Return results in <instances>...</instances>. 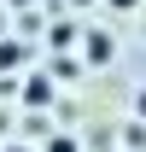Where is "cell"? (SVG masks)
I'll list each match as a JSON object with an SVG mask.
<instances>
[{
    "instance_id": "cell-6",
    "label": "cell",
    "mask_w": 146,
    "mask_h": 152,
    "mask_svg": "<svg viewBox=\"0 0 146 152\" xmlns=\"http://www.w3.org/2000/svg\"><path fill=\"white\" fill-rule=\"evenodd\" d=\"M12 152H18V146H12Z\"/></svg>"
},
{
    "instance_id": "cell-5",
    "label": "cell",
    "mask_w": 146,
    "mask_h": 152,
    "mask_svg": "<svg viewBox=\"0 0 146 152\" xmlns=\"http://www.w3.org/2000/svg\"><path fill=\"white\" fill-rule=\"evenodd\" d=\"M12 6H23V0H12Z\"/></svg>"
},
{
    "instance_id": "cell-3",
    "label": "cell",
    "mask_w": 146,
    "mask_h": 152,
    "mask_svg": "<svg viewBox=\"0 0 146 152\" xmlns=\"http://www.w3.org/2000/svg\"><path fill=\"white\" fill-rule=\"evenodd\" d=\"M134 111H140V117H146V88H140V94H134Z\"/></svg>"
},
{
    "instance_id": "cell-1",
    "label": "cell",
    "mask_w": 146,
    "mask_h": 152,
    "mask_svg": "<svg viewBox=\"0 0 146 152\" xmlns=\"http://www.w3.org/2000/svg\"><path fill=\"white\" fill-rule=\"evenodd\" d=\"M88 58H93V64H105V58H111V41H105V35H93V41H88Z\"/></svg>"
},
{
    "instance_id": "cell-4",
    "label": "cell",
    "mask_w": 146,
    "mask_h": 152,
    "mask_svg": "<svg viewBox=\"0 0 146 152\" xmlns=\"http://www.w3.org/2000/svg\"><path fill=\"white\" fill-rule=\"evenodd\" d=\"M111 6H117V12H128V6H140V0H111Z\"/></svg>"
},
{
    "instance_id": "cell-2",
    "label": "cell",
    "mask_w": 146,
    "mask_h": 152,
    "mask_svg": "<svg viewBox=\"0 0 146 152\" xmlns=\"http://www.w3.org/2000/svg\"><path fill=\"white\" fill-rule=\"evenodd\" d=\"M47 152H76V140H70V134H58V140H53Z\"/></svg>"
}]
</instances>
